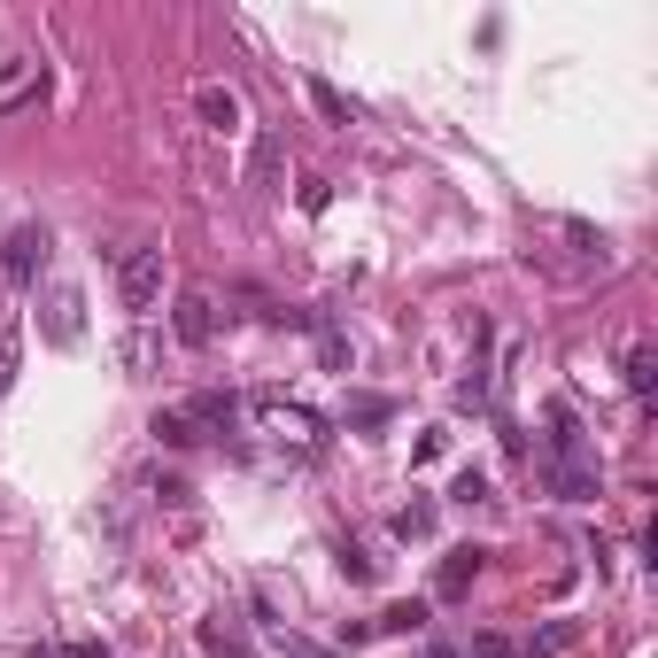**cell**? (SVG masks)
Segmentation results:
<instances>
[{
  "instance_id": "27",
  "label": "cell",
  "mask_w": 658,
  "mask_h": 658,
  "mask_svg": "<svg viewBox=\"0 0 658 658\" xmlns=\"http://www.w3.org/2000/svg\"><path fill=\"white\" fill-rule=\"evenodd\" d=\"M426 658H465V651H450V644H434V651H426Z\"/></svg>"
},
{
  "instance_id": "13",
  "label": "cell",
  "mask_w": 658,
  "mask_h": 658,
  "mask_svg": "<svg viewBox=\"0 0 658 658\" xmlns=\"http://www.w3.org/2000/svg\"><path fill=\"white\" fill-rule=\"evenodd\" d=\"M372 636H426V605H419V597H403V605H387V612L372 620Z\"/></svg>"
},
{
  "instance_id": "5",
  "label": "cell",
  "mask_w": 658,
  "mask_h": 658,
  "mask_svg": "<svg viewBox=\"0 0 658 658\" xmlns=\"http://www.w3.org/2000/svg\"><path fill=\"white\" fill-rule=\"evenodd\" d=\"M194 117H202L209 132H225V140L248 125V117H240V94H233V86H217V78H209V86H194Z\"/></svg>"
},
{
  "instance_id": "14",
  "label": "cell",
  "mask_w": 658,
  "mask_h": 658,
  "mask_svg": "<svg viewBox=\"0 0 658 658\" xmlns=\"http://www.w3.org/2000/svg\"><path fill=\"white\" fill-rule=\"evenodd\" d=\"M311 333H318V364H326V372H348V333L333 326L326 311H311Z\"/></svg>"
},
{
  "instance_id": "19",
  "label": "cell",
  "mask_w": 658,
  "mask_h": 658,
  "mask_svg": "<svg viewBox=\"0 0 658 658\" xmlns=\"http://www.w3.org/2000/svg\"><path fill=\"white\" fill-rule=\"evenodd\" d=\"M489 403V364H473L465 380H458V411H481Z\"/></svg>"
},
{
  "instance_id": "10",
  "label": "cell",
  "mask_w": 658,
  "mask_h": 658,
  "mask_svg": "<svg viewBox=\"0 0 658 658\" xmlns=\"http://www.w3.org/2000/svg\"><path fill=\"white\" fill-rule=\"evenodd\" d=\"M186 419H194V434H202V426L233 434V426H240V395H217V387H209V395H194V403H186Z\"/></svg>"
},
{
  "instance_id": "22",
  "label": "cell",
  "mask_w": 658,
  "mask_h": 658,
  "mask_svg": "<svg viewBox=\"0 0 658 658\" xmlns=\"http://www.w3.org/2000/svg\"><path fill=\"white\" fill-rule=\"evenodd\" d=\"M117 356H125V372H148V364H156V341H148V333H132Z\"/></svg>"
},
{
  "instance_id": "26",
  "label": "cell",
  "mask_w": 658,
  "mask_h": 658,
  "mask_svg": "<svg viewBox=\"0 0 658 658\" xmlns=\"http://www.w3.org/2000/svg\"><path fill=\"white\" fill-rule=\"evenodd\" d=\"M55 658H117V651H101V644H62Z\"/></svg>"
},
{
  "instance_id": "8",
  "label": "cell",
  "mask_w": 658,
  "mask_h": 658,
  "mask_svg": "<svg viewBox=\"0 0 658 658\" xmlns=\"http://www.w3.org/2000/svg\"><path fill=\"white\" fill-rule=\"evenodd\" d=\"M303 94H311V109H318L326 125H341V132H348V125H364V109H356V101H348V94H341L333 78H318V70L303 78Z\"/></svg>"
},
{
  "instance_id": "2",
  "label": "cell",
  "mask_w": 658,
  "mask_h": 658,
  "mask_svg": "<svg viewBox=\"0 0 658 658\" xmlns=\"http://www.w3.org/2000/svg\"><path fill=\"white\" fill-rule=\"evenodd\" d=\"M117 295H125L132 318H156V303H164V248H156V240L117 264Z\"/></svg>"
},
{
  "instance_id": "11",
  "label": "cell",
  "mask_w": 658,
  "mask_h": 658,
  "mask_svg": "<svg viewBox=\"0 0 658 658\" xmlns=\"http://www.w3.org/2000/svg\"><path fill=\"white\" fill-rule=\"evenodd\" d=\"M279 164H287V140H279V132H256V148H248V186H279Z\"/></svg>"
},
{
  "instance_id": "3",
  "label": "cell",
  "mask_w": 658,
  "mask_h": 658,
  "mask_svg": "<svg viewBox=\"0 0 658 658\" xmlns=\"http://www.w3.org/2000/svg\"><path fill=\"white\" fill-rule=\"evenodd\" d=\"M39 333H47L55 348H78V341H86V295H78V287H47V295H39Z\"/></svg>"
},
{
  "instance_id": "17",
  "label": "cell",
  "mask_w": 658,
  "mask_h": 658,
  "mask_svg": "<svg viewBox=\"0 0 658 658\" xmlns=\"http://www.w3.org/2000/svg\"><path fill=\"white\" fill-rule=\"evenodd\" d=\"M434 519H442V511H434L426 495H411V503L395 511V534H403V542H426V534H434Z\"/></svg>"
},
{
  "instance_id": "23",
  "label": "cell",
  "mask_w": 658,
  "mask_h": 658,
  "mask_svg": "<svg viewBox=\"0 0 658 658\" xmlns=\"http://www.w3.org/2000/svg\"><path fill=\"white\" fill-rule=\"evenodd\" d=\"M16 364H23V341H16V333H0V395L16 387Z\"/></svg>"
},
{
  "instance_id": "18",
  "label": "cell",
  "mask_w": 658,
  "mask_h": 658,
  "mask_svg": "<svg viewBox=\"0 0 658 658\" xmlns=\"http://www.w3.org/2000/svg\"><path fill=\"white\" fill-rule=\"evenodd\" d=\"M658 387V348H628V395H651Z\"/></svg>"
},
{
  "instance_id": "12",
  "label": "cell",
  "mask_w": 658,
  "mask_h": 658,
  "mask_svg": "<svg viewBox=\"0 0 658 658\" xmlns=\"http://www.w3.org/2000/svg\"><path fill=\"white\" fill-rule=\"evenodd\" d=\"M573 644H581V620H550V628L527 636V651H519V658H566Z\"/></svg>"
},
{
  "instance_id": "24",
  "label": "cell",
  "mask_w": 658,
  "mask_h": 658,
  "mask_svg": "<svg viewBox=\"0 0 658 658\" xmlns=\"http://www.w3.org/2000/svg\"><path fill=\"white\" fill-rule=\"evenodd\" d=\"M566 240H573V248H589V256H605V233H597V225H581V217H566Z\"/></svg>"
},
{
  "instance_id": "9",
  "label": "cell",
  "mask_w": 658,
  "mask_h": 658,
  "mask_svg": "<svg viewBox=\"0 0 658 658\" xmlns=\"http://www.w3.org/2000/svg\"><path fill=\"white\" fill-rule=\"evenodd\" d=\"M194 636H202V651H209V658H256L248 628H240V620H225V612H209V620H202Z\"/></svg>"
},
{
  "instance_id": "7",
  "label": "cell",
  "mask_w": 658,
  "mask_h": 658,
  "mask_svg": "<svg viewBox=\"0 0 658 658\" xmlns=\"http://www.w3.org/2000/svg\"><path fill=\"white\" fill-rule=\"evenodd\" d=\"M542 481L566 495V503H597V458L589 465H566V458H542Z\"/></svg>"
},
{
  "instance_id": "20",
  "label": "cell",
  "mask_w": 658,
  "mask_h": 658,
  "mask_svg": "<svg viewBox=\"0 0 658 658\" xmlns=\"http://www.w3.org/2000/svg\"><path fill=\"white\" fill-rule=\"evenodd\" d=\"M341 573H348V581H356V589H364V581H372V573H380V558H364V550H356V542H341Z\"/></svg>"
},
{
  "instance_id": "21",
  "label": "cell",
  "mask_w": 658,
  "mask_h": 658,
  "mask_svg": "<svg viewBox=\"0 0 658 658\" xmlns=\"http://www.w3.org/2000/svg\"><path fill=\"white\" fill-rule=\"evenodd\" d=\"M481 495H489V473H481V465H465V473H458V489H450V503H481Z\"/></svg>"
},
{
  "instance_id": "1",
  "label": "cell",
  "mask_w": 658,
  "mask_h": 658,
  "mask_svg": "<svg viewBox=\"0 0 658 658\" xmlns=\"http://www.w3.org/2000/svg\"><path fill=\"white\" fill-rule=\"evenodd\" d=\"M47 256H55V233H47L39 217H23V225L0 240V279H8L16 295H31V287H39V272H47Z\"/></svg>"
},
{
  "instance_id": "4",
  "label": "cell",
  "mask_w": 658,
  "mask_h": 658,
  "mask_svg": "<svg viewBox=\"0 0 658 658\" xmlns=\"http://www.w3.org/2000/svg\"><path fill=\"white\" fill-rule=\"evenodd\" d=\"M170 333H178L186 348H209V341H217V303H209L202 287H186V295L170 303Z\"/></svg>"
},
{
  "instance_id": "25",
  "label": "cell",
  "mask_w": 658,
  "mask_h": 658,
  "mask_svg": "<svg viewBox=\"0 0 658 658\" xmlns=\"http://www.w3.org/2000/svg\"><path fill=\"white\" fill-rule=\"evenodd\" d=\"M473 658H519L511 636H473Z\"/></svg>"
},
{
  "instance_id": "15",
  "label": "cell",
  "mask_w": 658,
  "mask_h": 658,
  "mask_svg": "<svg viewBox=\"0 0 658 658\" xmlns=\"http://www.w3.org/2000/svg\"><path fill=\"white\" fill-rule=\"evenodd\" d=\"M148 434H156V442H164V450H194V442H202V434H194V419H186V411H156V419H148Z\"/></svg>"
},
{
  "instance_id": "16",
  "label": "cell",
  "mask_w": 658,
  "mask_h": 658,
  "mask_svg": "<svg viewBox=\"0 0 658 658\" xmlns=\"http://www.w3.org/2000/svg\"><path fill=\"white\" fill-rule=\"evenodd\" d=\"M341 419H348L356 434H372V426H387V419H395V403H387V395H348V411H341Z\"/></svg>"
},
{
  "instance_id": "6",
  "label": "cell",
  "mask_w": 658,
  "mask_h": 658,
  "mask_svg": "<svg viewBox=\"0 0 658 658\" xmlns=\"http://www.w3.org/2000/svg\"><path fill=\"white\" fill-rule=\"evenodd\" d=\"M481 566H489V550H481V542H458V550L442 558V573H434V597H465V589L481 581Z\"/></svg>"
}]
</instances>
